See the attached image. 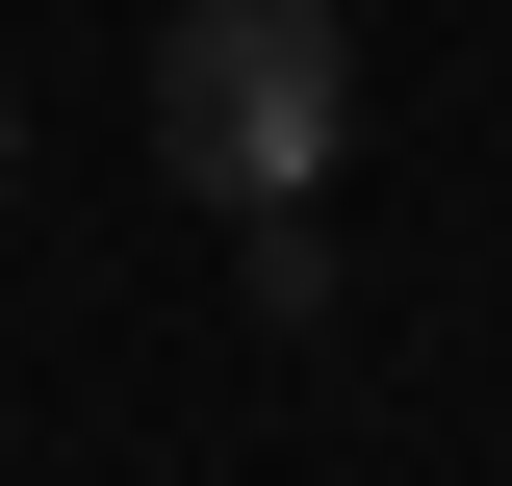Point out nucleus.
Segmentation results:
<instances>
[{
  "mask_svg": "<svg viewBox=\"0 0 512 486\" xmlns=\"http://www.w3.org/2000/svg\"><path fill=\"white\" fill-rule=\"evenodd\" d=\"M154 154H180L231 231H282V205L359 154V26H333V0H180V26H154Z\"/></svg>",
  "mask_w": 512,
  "mask_h": 486,
  "instance_id": "nucleus-1",
  "label": "nucleus"
},
{
  "mask_svg": "<svg viewBox=\"0 0 512 486\" xmlns=\"http://www.w3.org/2000/svg\"><path fill=\"white\" fill-rule=\"evenodd\" d=\"M0 205H26V103H0Z\"/></svg>",
  "mask_w": 512,
  "mask_h": 486,
  "instance_id": "nucleus-2",
  "label": "nucleus"
}]
</instances>
